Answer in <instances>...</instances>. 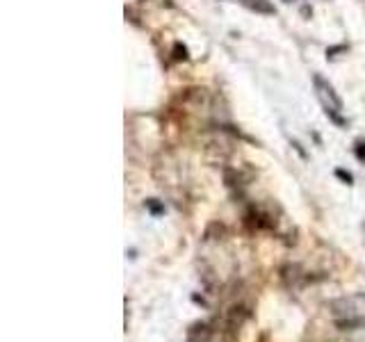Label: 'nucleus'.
I'll return each instance as SVG.
<instances>
[{"label":"nucleus","mask_w":365,"mask_h":342,"mask_svg":"<svg viewBox=\"0 0 365 342\" xmlns=\"http://www.w3.org/2000/svg\"><path fill=\"white\" fill-rule=\"evenodd\" d=\"M313 85H315V91H317V98H320L322 107H324V114L329 116L335 126L345 128V126H347V121L340 116V112H343V101H340V96L335 94V89L331 87L322 76H317V73L313 76Z\"/></svg>","instance_id":"1"},{"label":"nucleus","mask_w":365,"mask_h":342,"mask_svg":"<svg viewBox=\"0 0 365 342\" xmlns=\"http://www.w3.org/2000/svg\"><path fill=\"white\" fill-rule=\"evenodd\" d=\"M244 7H249L251 12L263 14V16H274L276 14V7H274L269 0H240Z\"/></svg>","instance_id":"2"},{"label":"nucleus","mask_w":365,"mask_h":342,"mask_svg":"<svg viewBox=\"0 0 365 342\" xmlns=\"http://www.w3.org/2000/svg\"><path fill=\"white\" fill-rule=\"evenodd\" d=\"M210 340V329L208 324H194L187 333V342H208Z\"/></svg>","instance_id":"3"},{"label":"nucleus","mask_w":365,"mask_h":342,"mask_svg":"<svg viewBox=\"0 0 365 342\" xmlns=\"http://www.w3.org/2000/svg\"><path fill=\"white\" fill-rule=\"evenodd\" d=\"M146 210H149L153 217H160V214H164V203H160L158 199H146Z\"/></svg>","instance_id":"4"},{"label":"nucleus","mask_w":365,"mask_h":342,"mask_svg":"<svg viewBox=\"0 0 365 342\" xmlns=\"http://www.w3.org/2000/svg\"><path fill=\"white\" fill-rule=\"evenodd\" d=\"M189 55H187V48H185L183 44H174V59H178V62H185V59H187Z\"/></svg>","instance_id":"5"},{"label":"nucleus","mask_w":365,"mask_h":342,"mask_svg":"<svg viewBox=\"0 0 365 342\" xmlns=\"http://www.w3.org/2000/svg\"><path fill=\"white\" fill-rule=\"evenodd\" d=\"M335 178H340L345 185H354V176L349 171H345V169H335Z\"/></svg>","instance_id":"6"},{"label":"nucleus","mask_w":365,"mask_h":342,"mask_svg":"<svg viewBox=\"0 0 365 342\" xmlns=\"http://www.w3.org/2000/svg\"><path fill=\"white\" fill-rule=\"evenodd\" d=\"M354 153H356V158L365 165V142H358L356 148H354Z\"/></svg>","instance_id":"7"},{"label":"nucleus","mask_w":365,"mask_h":342,"mask_svg":"<svg viewBox=\"0 0 365 342\" xmlns=\"http://www.w3.org/2000/svg\"><path fill=\"white\" fill-rule=\"evenodd\" d=\"M345 50H347V46H333V48L326 50V57H335L338 53H345Z\"/></svg>","instance_id":"8"},{"label":"nucleus","mask_w":365,"mask_h":342,"mask_svg":"<svg viewBox=\"0 0 365 342\" xmlns=\"http://www.w3.org/2000/svg\"><path fill=\"white\" fill-rule=\"evenodd\" d=\"M283 3H292V0H283Z\"/></svg>","instance_id":"9"}]
</instances>
